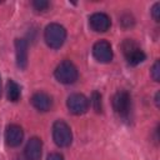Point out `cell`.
<instances>
[{
	"label": "cell",
	"instance_id": "obj_1",
	"mask_svg": "<svg viewBox=\"0 0 160 160\" xmlns=\"http://www.w3.org/2000/svg\"><path fill=\"white\" fill-rule=\"evenodd\" d=\"M44 39H45V42L50 48L59 49L60 46H62V44L66 39V30L62 25L51 22L45 28Z\"/></svg>",
	"mask_w": 160,
	"mask_h": 160
},
{
	"label": "cell",
	"instance_id": "obj_2",
	"mask_svg": "<svg viewBox=\"0 0 160 160\" xmlns=\"http://www.w3.org/2000/svg\"><path fill=\"white\" fill-rule=\"evenodd\" d=\"M54 142L60 148H66L72 141V132L70 126L64 120H56L52 125Z\"/></svg>",
	"mask_w": 160,
	"mask_h": 160
},
{
	"label": "cell",
	"instance_id": "obj_3",
	"mask_svg": "<svg viewBox=\"0 0 160 160\" xmlns=\"http://www.w3.org/2000/svg\"><path fill=\"white\" fill-rule=\"evenodd\" d=\"M54 75L59 82L72 84L78 79V69L70 60H64L56 66Z\"/></svg>",
	"mask_w": 160,
	"mask_h": 160
},
{
	"label": "cell",
	"instance_id": "obj_4",
	"mask_svg": "<svg viewBox=\"0 0 160 160\" xmlns=\"http://www.w3.org/2000/svg\"><path fill=\"white\" fill-rule=\"evenodd\" d=\"M121 49H122V52L128 60V64L129 65H138L140 62H142L145 60V52L138 46V44L130 39H126L122 44H121Z\"/></svg>",
	"mask_w": 160,
	"mask_h": 160
},
{
	"label": "cell",
	"instance_id": "obj_5",
	"mask_svg": "<svg viewBox=\"0 0 160 160\" xmlns=\"http://www.w3.org/2000/svg\"><path fill=\"white\" fill-rule=\"evenodd\" d=\"M112 108L118 115L126 118L131 108V99H130L129 92L125 90L116 91L115 95L112 96Z\"/></svg>",
	"mask_w": 160,
	"mask_h": 160
},
{
	"label": "cell",
	"instance_id": "obj_6",
	"mask_svg": "<svg viewBox=\"0 0 160 160\" xmlns=\"http://www.w3.org/2000/svg\"><path fill=\"white\" fill-rule=\"evenodd\" d=\"M66 105H68V109H69L70 112H72L75 115H81V114H85L88 111L89 100L85 95L75 92V94H71L68 98Z\"/></svg>",
	"mask_w": 160,
	"mask_h": 160
},
{
	"label": "cell",
	"instance_id": "obj_7",
	"mask_svg": "<svg viewBox=\"0 0 160 160\" xmlns=\"http://www.w3.org/2000/svg\"><path fill=\"white\" fill-rule=\"evenodd\" d=\"M92 55L100 62H109L112 59V49L109 41L99 40L92 46Z\"/></svg>",
	"mask_w": 160,
	"mask_h": 160
},
{
	"label": "cell",
	"instance_id": "obj_8",
	"mask_svg": "<svg viewBox=\"0 0 160 160\" xmlns=\"http://www.w3.org/2000/svg\"><path fill=\"white\" fill-rule=\"evenodd\" d=\"M90 28L96 32H104L111 26V20L105 12H95L89 18Z\"/></svg>",
	"mask_w": 160,
	"mask_h": 160
},
{
	"label": "cell",
	"instance_id": "obj_9",
	"mask_svg": "<svg viewBox=\"0 0 160 160\" xmlns=\"http://www.w3.org/2000/svg\"><path fill=\"white\" fill-rule=\"evenodd\" d=\"M24 138V131L21 129V126L16 125V124H11L6 128L5 130V141L9 146L15 148L19 146L22 141Z\"/></svg>",
	"mask_w": 160,
	"mask_h": 160
},
{
	"label": "cell",
	"instance_id": "obj_10",
	"mask_svg": "<svg viewBox=\"0 0 160 160\" xmlns=\"http://www.w3.org/2000/svg\"><path fill=\"white\" fill-rule=\"evenodd\" d=\"M41 152H42V142H41V140L39 138H36V136L30 138L28 144H26V146H25V150H24L26 160H40Z\"/></svg>",
	"mask_w": 160,
	"mask_h": 160
},
{
	"label": "cell",
	"instance_id": "obj_11",
	"mask_svg": "<svg viewBox=\"0 0 160 160\" xmlns=\"http://www.w3.org/2000/svg\"><path fill=\"white\" fill-rule=\"evenodd\" d=\"M31 104L32 106L39 110V111H48L51 109L52 106V99L49 94L46 92H42V91H39V92H35L32 96H31Z\"/></svg>",
	"mask_w": 160,
	"mask_h": 160
},
{
	"label": "cell",
	"instance_id": "obj_12",
	"mask_svg": "<svg viewBox=\"0 0 160 160\" xmlns=\"http://www.w3.org/2000/svg\"><path fill=\"white\" fill-rule=\"evenodd\" d=\"M15 56L18 66L20 69H25L28 65V42L24 39L15 40Z\"/></svg>",
	"mask_w": 160,
	"mask_h": 160
},
{
	"label": "cell",
	"instance_id": "obj_13",
	"mask_svg": "<svg viewBox=\"0 0 160 160\" xmlns=\"http://www.w3.org/2000/svg\"><path fill=\"white\" fill-rule=\"evenodd\" d=\"M6 95H8V99L12 102H16L21 96V89L19 84L11 79L8 81V85H6Z\"/></svg>",
	"mask_w": 160,
	"mask_h": 160
},
{
	"label": "cell",
	"instance_id": "obj_14",
	"mask_svg": "<svg viewBox=\"0 0 160 160\" xmlns=\"http://www.w3.org/2000/svg\"><path fill=\"white\" fill-rule=\"evenodd\" d=\"M90 102L92 104V108H94V110L96 112H100L101 111V95L98 91H94L92 92Z\"/></svg>",
	"mask_w": 160,
	"mask_h": 160
},
{
	"label": "cell",
	"instance_id": "obj_15",
	"mask_svg": "<svg viewBox=\"0 0 160 160\" xmlns=\"http://www.w3.org/2000/svg\"><path fill=\"white\" fill-rule=\"evenodd\" d=\"M32 6L38 11H45L50 6V2L46 0H35V1H32Z\"/></svg>",
	"mask_w": 160,
	"mask_h": 160
},
{
	"label": "cell",
	"instance_id": "obj_16",
	"mask_svg": "<svg viewBox=\"0 0 160 160\" xmlns=\"http://www.w3.org/2000/svg\"><path fill=\"white\" fill-rule=\"evenodd\" d=\"M151 76L155 81H159V79H160V62H159V60H156L151 68Z\"/></svg>",
	"mask_w": 160,
	"mask_h": 160
},
{
	"label": "cell",
	"instance_id": "obj_17",
	"mask_svg": "<svg viewBox=\"0 0 160 160\" xmlns=\"http://www.w3.org/2000/svg\"><path fill=\"white\" fill-rule=\"evenodd\" d=\"M159 14H160V4L159 2H155L152 5V8H151V15H152V18H154L155 21H159V19H160Z\"/></svg>",
	"mask_w": 160,
	"mask_h": 160
},
{
	"label": "cell",
	"instance_id": "obj_18",
	"mask_svg": "<svg viewBox=\"0 0 160 160\" xmlns=\"http://www.w3.org/2000/svg\"><path fill=\"white\" fill-rule=\"evenodd\" d=\"M46 160H64V156L61 154H58V152H51Z\"/></svg>",
	"mask_w": 160,
	"mask_h": 160
},
{
	"label": "cell",
	"instance_id": "obj_19",
	"mask_svg": "<svg viewBox=\"0 0 160 160\" xmlns=\"http://www.w3.org/2000/svg\"><path fill=\"white\" fill-rule=\"evenodd\" d=\"M0 96H1V76H0Z\"/></svg>",
	"mask_w": 160,
	"mask_h": 160
}]
</instances>
